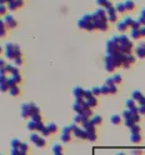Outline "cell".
<instances>
[{
  "mask_svg": "<svg viewBox=\"0 0 145 155\" xmlns=\"http://www.w3.org/2000/svg\"><path fill=\"white\" fill-rule=\"evenodd\" d=\"M93 19H94V24H95V29L100 30V31H106L108 30V14L106 10L103 8H99L93 13Z\"/></svg>",
  "mask_w": 145,
  "mask_h": 155,
  "instance_id": "6da1fadb",
  "label": "cell"
},
{
  "mask_svg": "<svg viewBox=\"0 0 145 155\" xmlns=\"http://www.w3.org/2000/svg\"><path fill=\"white\" fill-rule=\"evenodd\" d=\"M111 39L116 43L121 54H132L134 44H133V41L129 39V36H126L125 34H119V35H114Z\"/></svg>",
  "mask_w": 145,
  "mask_h": 155,
  "instance_id": "7a4b0ae2",
  "label": "cell"
},
{
  "mask_svg": "<svg viewBox=\"0 0 145 155\" xmlns=\"http://www.w3.org/2000/svg\"><path fill=\"white\" fill-rule=\"evenodd\" d=\"M121 116L124 118V124L128 126V128L130 129L133 125L138 124L139 120H140V113H139V106L134 108V109H125L123 111V114H121Z\"/></svg>",
  "mask_w": 145,
  "mask_h": 155,
  "instance_id": "3957f363",
  "label": "cell"
},
{
  "mask_svg": "<svg viewBox=\"0 0 145 155\" xmlns=\"http://www.w3.org/2000/svg\"><path fill=\"white\" fill-rule=\"evenodd\" d=\"M40 114L39 106H36L34 103H24L20 106V116L23 119H31L34 115Z\"/></svg>",
  "mask_w": 145,
  "mask_h": 155,
  "instance_id": "277c9868",
  "label": "cell"
},
{
  "mask_svg": "<svg viewBox=\"0 0 145 155\" xmlns=\"http://www.w3.org/2000/svg\"><path fill=\"white\" fill-rule=\"evenodd\" d=\"M73 110L76 113V114H80L85 118L90 119L93 116V111H91V108H89L86 101L84 99H75V103L73 104Z\"/></svg>",
  "mask_w": 145,
  "mask_h": 155,
  "instance_id": "5b68a950",
  "label": "cell"
},
{
  "mask_svg": "<svg viewBox=\"0 0 145 155\" xmlns=\"http://www.w3.org/2000/svg\"><path fill=\"white\" fill-rule=\"evenodd\" d=\"M78 26L81 30L93 31L95 30L94 19H93V14H84V15L78 20Z\"/></svg>",
  "mask_w": 145,
  "mask_h": 155,
  "instance_id": "8992f818",
  "label": "cell"
},
{
  "mask_svg": "<svg viewBox=\"0 0 145 155\" xmlns=\"http://www.w3.org/2000/svg\"><path fill=\"white\" fill-rule=\"evenodd\" d=\"M4 51H5L4 54H5L6 59H9V60H14V59L21 56L20 46L14 44V43H6L5 46H4Z\"/></svg>",
  "mask_w": 145,
  "mask_h": 155,
  "instance_id": "52a82bcc",
  "label": "cell"
},
{
  "mask_svg": "<svg viewBox=\"0 0 145 155\" xmlns=\"http://www.w3.org/2000/svg\"><path fill=\"white\" fill-rule=\"evenodd\" d=\"M119 67H121V62L119 60V58L111 56V55H105V69H106V71L113 73Z\"/></svg>",
  "mask_w": 145,
  "mask_h": 155,
  "instance_id": "ba28073f",
  "label": "cell"
},
{
  "mask_svg": "<svg viewBox=\"0 0 145 155\" xmlns=\"http://www.w3.org/2000/svg\"><path fill=\"white\" fill-rule=\"evenodd\" d=\"M81 128L84 129L88 133V140L90 142H95L96 140V129H95V125L91 123L90 119H85L84 123L81 125Z\"/></svg>",
  "mask_w": 145,
  "mask_h": 155,
  "instance_id": "9c48e42d",
  "label": "cell"
},
{
  "mask_svg": "<svg viewBox=\"0 0 145 155\" xmlns=\"http://www.w3.org/2000/svg\"><path fill=\"white\" fill-rule=\"evenodd\" d=\"M43 121H34V120H29L26 123V129L29 131H33V133H40V130L44 128Z\"/></svg>",
  "mask_w": 145,
  "mask_h": 155,
  "instance_id": "30bf717a",
  "label": "cell"
},
{
  "mask_svg": "<svg viewBox=\"0 0 145 155\" xmlns=\"http://www.w3.org/2000/svg\"><path fill=\"white\" fill-rule=\"evenodd\" d=\"M71 128H73V134L75 135L78 139H83V140L88 139V133L81 128V126H79L76 124H71Z\"/></svg>",
  "mask_w": 145,
  "mask_h": 155,
  "instance_id": "8fae6325",
  "label": "cell"
},
{
  "mask_svg": "<svg viewBox=\"0 0 145 155\" xmlns=\"http://www.w3.org/2000/svg\"><path fill=\"white\" fill-rule=\"evenodd\" d=\"M135 56L133 54H125L124 58H123V62H121V67L124 69H129L130 65H133L135 63Z\"/></svg>",
  "mask_w": 145,
  "mask_h": 155,
  "instance_id": "7c38bea8",
  "label": "cell"
},
{
  "mask_svg": "<svg viewBox=\"0 0 145 155\" xmlns=\"http://www.w3.org/2000/svg\"><path fill=\"white\" fill-rule=\"evenodd\" d=\"M19 83H21V75H20V73L13 74V75H10V76L8 78V85H9V88L16 86Z\"/></svg>",
  "mask_w": 145,
  "mask_h": 155,
  "instance_id": "4fadbf2b",
  "label": "cell"
},
{
  "mask_svg": "<svg viewBox=\"0 0 145 155\" xmlns=\"http://www.w3.org/2000/svg\"><path fill=\"white\" fill-rule=\"evenodd\" d=\"M4 21H5L6 28H10V29H14V28H16V25H18L16 19L14 18L11 14H6V15L4 16Z\"/></svg>",
  "mask_w": 145,
  "mask_h": 155,
  "instance_id": "5bb4252c",
  "label": "cell"
},
{
  "mask_svg": "<svg viewBox=\"0 0 145 155\" xmlns=\"http://www.w3.org/2000/svg\"><path fill=\"white\" fill-rule=\"evenodd\" d=\"M143 36H145V26H141L140 29H132L130 31V38L134 40H138Z\"/></svg>",
  "mask_w": 145,
  "mask_h": 155,
  "instance_id": "9a60e30c",
  "label": "cell"
},
{
  "mask_svg": "<svg viewBox=\"0 0 145 155\" xmlns=\"http://www.w3.org/2000/svg\"><path fill=\"white\" fill-rule=\"evenodd\" d=\"M106 14H108V19H109L110 23H116V20H118V11H116L115 6L106 9Z\"/></svg>",
  "mask_w": 145,
  "mask_h": 155,
  "instance_id": "2e32d148",
  "label": "cell"
},
{
  "mask_svg": "<svg viewBox=\"0 0 145 155\" xmlns=\"http://www.w3.org/2000/svg\"><path fill=\"white\" fill-rule=\"evenodd\" d=\"M23 5H24V0H13V1L8 3V9L10 11H15Z\"/></svg>",
  "mask_w": 145,
  "mask_h": 155,
  "instance_id": "e0dca14e",
  "label": "cell"
},
{
  "mask_svg": "<svg viewBox=\"0 0 145 155\" xmlns=\"http://www.w3.org/2000/svg\"><path fill=\"white\" fill-rule=\"evenodd\" d=\"M8 78L6 75H0V91L1 93H6L9 91V85H8Z\"/></svg>",
  "mask_w": 145,
  "mask_h": 155,
  "instance_id": "ac0fdd59",
  "label": "cell"
},
{
  "mask_svg": "<svg viewBox=\"0 0 145 155\" xmlns=\"http://www.w3.org/2000/svg\"><path fill=\"white\" fill-rule=\"evenodd\" d=\"M135 54H137V58L145 59V43H140L135 48Z\"/></svg>",
  "mask_w": 145,
  "mask_h": 155,
  "instance_id": "d6986e66",
  "label": "cell"
},
{
  "mask_svg": "<svg viewBox=\"0 0 145 155\" xmlns=\"http://www.w3.org/2000/svg\"><path fill=\"white\" fill-rule=\"evenodd\" d=\"M84 93H85V89H83L81 86H75L73 89V95L75 96V99H84Z\"/></svg>",
  "mask_w": 145,
  "mask_h": 155,
  "instance_id": "ffe728a7",
  "label": "cell"
},
{
  "mask_svg": "<svg viewBox=\"0 0 145 155\" xmlns=\"http://www.w3.org/2000/svg\"><path fill=\"white\" fill-rule=\"evenodd\" d=\"M95 3L99 5L100 8H103V9H109V8H111V6H114L113 4H111V1L110 0H95Z\"/></svg>",
  "mask_w": 145,
  "mask_h": 155,
  "instance_id": "44dd1931",
  "label": "cell"
},
{
  "mask_svg": "<svg viewBox=\"0 0 145 155\" xmlns=\"http://www.w3.org/2000/svg\"><path fill=\"white\" fill-rule=\"evenodd\" d=\"M144 98H145V96L143 95V93L140 91V90H134V91L132 93V99H134L135 101L138 103V104L144 99Z\"/></svg>",
  "mask_w": 145,
  "mask_h": 155,
  "instance_id": "7402d4cb",
  "label": "cell"
},
{
  "mask_svg": "<svg viewBox=\"0 0 145 155\" xmlns=\"http://www.w3.org/2000/svg\"><path fill=\"white\" fill-rule=\"evenodd\" d=\"M130 142L134 144H138L141 142V135H140V133H130Z\"/></svg>",
  "mask_w": 145,
  "mask_h": 155,
  "instance_id": "603a6c76",
  "label": "cell"
},
{
  "mask_svg": "<svg viewBox=\"0 0 145 155\" xmlns=\"http://www.w3.org/2000/svg\"><path fill=\"white\" fill-rule=\"evenodd\" d=\"M86 101V104L89 108H95L98 105V99H96V96H90V98H88V99H84Z\"/></svg>",
  "mask_w": 145,
  "mask_h": 155,
  "instance_id": "cb8c5ba5",
  "label": "cell"
},
{
  "mask_svg": "<svg viewBox=\"0 0 145 155\" xmlns=\"http://www.w3.org/2000/svg\"><path fill=\"white\" fill-rule=\"evenodd\" d=\"M138 103L137 101H135L134 99H132V98H129V99H126L125 100V106H126V109H134V108H137L138 105Z\"/></svg>",
  "mask_w": 145,
  "mask_h": 155,
  "instance_id": "d4e9b609",
  "label": "cell"
},
{
  "mask_svg": "<svg viewBox=\"0 0 145 155\" xmlns=\"http://www.w3.org/2000/svg\"><path fill=\"white\" fill-rule=\"evenodd\" d=\"M6 35V25L4 19H0V38H4Z\"/></svg>",
  "mask_w": 145,
  "mask_h": 155,
  "instance_id": "484cf974",
  "label": "cell"
},
{
  "mask_svg": "<svg viewBox=\"0 0 145 155\" xmlns=\"http://www.w3.org/2000/svg\"><path fill=\"white\" fill-rule=\"evenodd\" d=\"M124 5H125L126 11H132V10H134V9H135V3L133 1V0H125Z\"/></svg>",
  "mask_w": 145,
  "mask_h": 155,
  "instance_id": "4316f807",
  "label": "cell"
},
{
  "mask_svg": "<svg viewBox=\"0 0 145 155\" xmlns=\"http://www.w3.org/2000/svg\"><path fill=\"white\" fill-rule=\"evenodd\" d=\"M116 29H118V31H119V33H125L126 30L129 29V26L126 25L123 20H121L120 23H118V24H116Z\"/></svg>",
  "mask_w": 145,
  "mask_h": 155,
  "instance_id": "83f0119b",
  "label": "cell"
},
{
  "mask_svg": "<svg viewBox=\"0 0 145 155\" xmlns=\"http://www.w3.org/2000/svg\"><path fill=\"white\" fill-rule=\"evenodd\" d=\"M85 119H88V118H85V116H83L80 114H76L75 116H74V124L83 125V123H84V120H85Z\"/></svg>",
  "mask_w": 145,
  "mask_h": 155,
  "instance_id": "f1b7e54d",
  "label": "cell"
},
{
  "mask_svg": "<svg viewBox=\"0 0 145 155\" xmlns=\"http://www.w3.org/2000/svg\"><path fill=\"white\" fill-rule=\"evenodd\" d=\"M121 118H123V116H121V115H118V114L111 115V118H110V123H111V124H114V125H118V124L121 123Z\"/></svg>",
  "mask_w": 145,
  "mask_h": 155,
  "instance_id": "f546056e",
  "label": "cell"
},
{
  "mask_svg": "<svg viewBox=\"0 0 145 155\" xmlns=\"http://www.w3.org/2000/svg\"><path fill=\"white\" fill-rule=\"evenodd\" d=\"M90 120H91V123L94 124L95 126L103 123V118H101V115H93L91 118H90Z\"/></svg>",
  "mask_w": 145,
  "mask_h": 155,
  "instance_id": "4dcf8cb0",
  "label": "cell"
},
{
  "mask_svg": "<svg viewBox=\"0 0 145 155\" xmlns=\"http://www.w3.org/2000/svg\"><path fill=\"white\" fill-rule=\"evenodd\" d=\"M9 94H10L11 96H18L20 94V89H19V86H11L10 89H9Z\"/></svg>",
  "mask_w": 145,
  "mask_h": 155,
  "instance_id": "1f68e13d",
  "label": "cell"
},
{
  "mask_svg": "<svg viewBox=\"0 0 145 155\" xmlns=\"http://www.w3.org/2000/svg\"><path fill=\"white\" fill-rule=\"evenodd\" d=\"M53 153H54V154L63 153V145H62V144H59V143L54 144V145H53Z\"/></svg>",
  "mask_w": 145,
  "mask_h": 155,
  "instance_id": "d6a6232c",
  "label": "cell"
},
{
  "mask_svg": "<svg viewBox=\"0 0 145 155\" xmlns=\"http://www.w3.org/2000/svg\"><path fill=\"white\" fill-rule=\"evenodd\" d=\"M60 140L62 143H69L71 140V134H60Z\"/></svg>",
  "mask_w": 145,
  "mask_h": 155,
  "instance_id": "836d02e7",
  "label": "cell"
},
{
  "mask_svg": "<svg viewBox=\"0 0 145 155\" xmlns=\"http://www.w3.org/2000/svg\"><path fill=\"white\" fill-rule=\"evenodd\" d=\"M45 144H46V140H45V138H43V137H40V139L36 142L34 145L36 148H39V149H41V148H44L45 147Z\"/></svg>",
  "mask_w": 145,
  "mask_h": 155,
  "instance_id": "e575fe53",
  "label": "cell"
},
{
  "mask_svg": "<svg viewBox=\"0 0 145 155\" xmlns=\"http://www.w3.org/2000/svg\"><path fill=\"white\" fill-rule=\"evenodd\" d=\"M46 126H48L50 134H54V133H57V131H58V125L55 124V123H49Z\"/></svg>",
  "mask_w": 145,
  "mask_h": 155,
  "instance_id": "d590c367",
  "label": "cell"
},
{
  "mask_svg": "<svg viewBox=\"0 0 145 155\" xmlns=\"http://www.w3.org/2000/svg\"><path fill=\"white\" fill-rule=\"evenodd\" d=\"M115 9H116V11H118V13H125L126 11L125 5H124V1L123 3H116Z\"/></svg>",
  "mask_w": 145,
  "mask_h": 155,
  "instance_id": "8d00e7d4",
  "label": "cell"
},
{
  "mask_svg": "<svg viewBox=\"0 0 145 155\" xmlns=\"http://www.w3.org/2000/svg\"><path fill=\"white\" fill-rule=\"evenodd\" d=\"M40 137H41V135H39L38 133H31L30 137H29V139H30V142H31L33 144H35V143L40 139Z\"/></svg>",
  "mask_w": 145,
  "mask_h": 155,
  "instance_id": "74e56055",
  "label": "cell"
},
{
  "mask_svg": "<svg viewBox=\"0 0 145 155\" xmlns=\"http://www.w3.org/2000/svg\"><path fill=\"white\" fill-rule=\"evenodd\" d=\"M138 21H139L143 26L145 25V8L141 10V13H140V15H139V18H138Z\"/></svg>",
  "mask_w": 145,
  "mask_h": 155,
  "instance_id": "f35d334b",
  "label": "cell"
},
{
  "mask_svg": "<svg viewBox=\"0 0 145 155\" xmlns=\"http://www.w3.org/2000/svg\"><path fill=\"white\" fill-rule=\"evenodd\" d=\"M20 144L21 142L18 138H14L11 139V142H10V145H11V148H20Z\"/></svg>",
  "mask_w": 145,
  "mask_h": 155,
  "instance_id": "ab89813d",
  "label": "cell"
},
{
  "mask_svg": "<svg viewBox=\"0 0 145 155\" xmlns=\"http://www.w3.org/2000/svg\"><path fill=\"white\" fill-rule=\"evenodd\" d=\"M111 78H113V80H114V83L116 84V85H118V84H120L121 81H123V78H121V75H120V74H118V73L114 74Z\"/></svg>",
  "mask_w": 145,
  "mask_h": 155,
  "instance_id": "60d3db41",
  "label": "cell"
},
{
  "mask_svg": "<svg viewBox=\"0 0 145 155\" xmlns=\"http://www.w3.org/2000/svg\"><path fill=\"white\" fill-rule=\"evenodd\" d=\"M10 155H26V153L21 151L19 148H11V154Z\"/></svg>",
  "mask_w": 145,
  "mask_h": 155,
  "instance_id": "b9f144b4",
  "label": "cell"
},
{
  "mask_svg": "<svg viewBox=\"0 0 145 155\" xmlns=\"http://www.w3.org/2000/svg\"><path fill=\"white\" fill-rule=\"evenodd\" d=\"M139 113H140V115L145 114V98L139 103Z\"/></svg>",
  "mask_w": 145,
  "mask_h": 155,
  "instance_id": "7bdbcfd3",
  "label": "cell"
},
{
  "mask_svg": "<svg viewBox=\"0 0 145 155\" xmlns=\"http://www.w3.org/2000/svg\"><path fill=\"white\" fill-rule=\"evenodd\" d=\"M90 90H91V93H93V95H94V96H98V95H100V94H101L100 86H93Z\"/></svg>",
  "mask_w": 145,
  "mask_h": 155,
  "instance_id": "ee69618b",
  "label": "cell"
},
{
  "mask_svg": "<svg viewBox=\"0 0 145 155\" xmlns=\"http://www.w3.org/2000/svg\"><path fill=\"white\" fill-rule=\"evenodd\" d=\"M40 135H41L43 138H45V137H48V135H50V131H49V129H48V126H46V125L40 130Z\"/></svg>",
  "mask_w": 145,
  "mask_h": 155,
  "instance_id": "f6af8a7d",
  "label": "cell"
},
{
  "mask_svg": "<svg viewBox=\"0 0 145 155\" xmlns=\"http://www.w3.org/2000/svg\"><path fill=\"white\" fill-rule=\"evenodd\" d=\"M123 21L130 28V26H132V24H133V21H134V19H133V18H130V16H126V18L123 19Z\"/></svg>",
  "mask_w": 145,
  "mask_h": 155,
  "instance_id": "bcb514c9",
  "label": "cell"
},
{
  "mask_svg": "<svg viewBox=\"0 0 145 155\" xmlns=\"http://www.w3.org/2000/svg\"><path fill=\"white\" fill-rule=\"evenodd\" d=\"M8 5H0V15H4L5 16L8 14Z\"/></svg>",
  "mask_w": 145,
  "mask_h": 155,
  "instance_id": "7dc6e473",
  "label": "cell"
},
{
  "mask_svg": "<svg viewBox=\"0 0 145 155\" xmlns=\"http://www.w3.org/2000/svg\"><path fill=\"white\" fill-rule=\"evenodd\" d=\"M104 84H105V85H108V86H111V85H116V84L114 83V80H113V78H111V76L106 78V79H105V81H104Z\"/></svg>",
  "mask_w": 145,
  "mask_h": 155,
  "instance_id": "c3c4849f",
  "label": "cell"
},
{
  "mask_svg": "<svg viewBox=\"0 0 145 155\" xmlns=\"http://www.w3.org/2000/svg\"><path fill=\"white\" fill-rule=\"evenodd\" d=\"M143 25L140 24V23L138 21V20H134L133 21V24H132V26H130V29H140Z\"/></svg>",
  "mask_w": 145,
  "mask_h": 155,
  "instance_id": "681fc988",
  "label": "cell"
},
{
  "mask_svg": "<svg viewBox=\"0 0 145 155\" xmlns=\"http://www.w3.org/2000/svg\"><path fill=\"white\" fill-rule=\"evenodd\" d=\"M130 133H140V125L139 124H135L130 128Z\"/></svg>",
  "mask_w": 145,
  "mask_h": 155,
  "instance_id": "f907efd6",
  "label": "cell"
},
{
  "mask_svg": "<svg viewBox=\"0 0 145 155\" xmlns=\"http://www.w3.org/2000/svg\"><path fill=\"white\" fill-rule=\"evenodd\" d=\"M100 89H101V94H110V88L108 86V85H101L100 86Z\"/></svg>",
  "mask_w": 145,
  "mask_h": 155,
  "instance_id": "816d5d0a",
  "label": "cell"
},
{
  "mask_svg": "<svg viewBox=\"0 0 145 155\" xmlns=\"http://www.w3.org/2000/svg\"><path fill=\"white\" fill-rule=\"evenodd\" d=\"M13 63H14V65H15V67H20V65L23 64V58H21V56H19V58L14 59Z\"/></svg>",
  "mask_w": 145,
  "mask_h": 155,
  "instance_id": "f5cc1de1",
  "label": "cell"
},
{
  "mask_svg": "<svg viewBox=\"0 0 145 155\" xmlns=\"http://www.w3.org/2000/svg\"><path fill=\"white\" fill-rule=\"evenodd\" d=\"M20 150H21V151H24V153H26L28 151V150H29V145H28L26 143H23L21 142V144H20V148H19Z\"/></svg>",
  "mask_w": 145,
  "mask_h": 155,
  "instance_id": "db71d44e",
  "label": "cell"
},
{
  "mask_svg": "<svg viewBox=\"0 0 145 155\" xmlns=\"http://www.w3.org/2000/svg\"><path fill=\"white\" fill-rule=\"evenodd\" d=\"M90 96H94L91 90H85V93H84V99H88V98H90Z\"/></svg>",
  "mask_w": 145,
  "mask_h": 155,
  "instance_id": "11a10c76",
  "label": "cell"
},
{
  "mask_svg": "<svg viewBox=\"0 0 145 155\" xmlns=\"http://www.w3.org/2000/svg\"><path fill=\"white\" fill-rule=\"evenodd\" d=\"M132 154H133V155H141L143 151H141L140 149H134V150H132Z\"/></svg>",
  "mask_w": 145,
  "mask_h": 155,
  "instance_id": "9f6ffc18",
  "label": "cell"
},
{
  "mask_svg": "<svg viewBox=\"0 0 145 155\" xmlns=\"http://www.w3.org/2000/svg\"><path fill=\"white\" fill-rule=\"evenodd\" d=\"M31 120H34V121H43V120H41V115H40V114L34 115V116L31 118Z\"/></svg>",
  "mask_w": 145,
  "mask_h": 155,
  "instance_id": "6f0895ef",
  "label": "cell"
},
{
  "mask_svg": "<svg viewBox=\"0 0 145 155\" xmlns=\"http://www.w3.org/2000/svg\"><path fill=\"white\" fill-rule=\"evenodd\" d=\"M5 60H4V59H0V69H1L3 67H5Z\"/></svg>",
  "mask_w": 145,
  "mask_h": 155,
  "instance_id": "680465c9",
  "label": "cell"
},
{
  "mask_svg": "<svg viewBox=\"0 0 145 155\" xmlns=\"http://www.w3.org/2000/svg\"><path fill=\"white\" fill-rule=\"evenodd\" d=\"M8 0H0V5H6Z\"/></svg>",
  "mask_w": 145,
  "mask_h": 155,
  "instance_id": "91938a15",
  "label": "cell"
},
{
  "mask_svg": "<svg viewBox=\"0 0 145 155\" xmlns=\"http://www.w3.org/2000/svg\"><path fill=\"white\" fill-rule=\"evenodd\" d=\"M116 155H125V153H116Z\"/></svg>",
  "mask_w": 145,
  "mask_h": 155,
  "instance_id": "94428289",
  "label": "cell"
},
{
  "mask_svg": "<svg viewBox=\"0 0 145 155\" xmlns=\"http://www.w3.org/2000/svg\"><path fill=\"white\" fill-rule=\"evenodd\" d=\"M1 53H3V46L0 45V54H1Z\"/></svg>",
  "mask_w": 145,
  "mask_h": 155,
  "instance_id": "6125c7cd",
  "label": "cell"
},
{
  "mask_svg": "<svg viewBox=\"0 0 145 155\" xmlns=\"http://www.w3.org/2000/svg\"><path fill=\"white\" fill-rule=\"evenodd\" d=\"M54 155H64L63 153H59V154H54Z\"/></svg>",
  "mask_w": 145,
  "mask_h": 155,
  "instance_id": "be15d7a7",
  "label": "cell"
},
{
  "mask_svg": "<svg viewBox=\"0 0 145 155\" xmlns=\"http://www.w3.org/2000/svg\"><path fill=\"white\" fill-rule=\"evenodd\" d=\"M0 155H1V154H0Z\"/></svg>",
  "mask_w": 145,
  "mask_h": 155,
  "instance_id": "e7e4bbea",
  "label": "cell"
},
{
  "mask_svg": "<svg viewBox=\"0 0 145 155\" xmlns=\"http://www.w3.org/2000/svg\"><path fill=\"white\" fill-rule=\"evenodd\" d=\"M144 26H145V25H144Z\"/></svg>",
  "mask_w": 145,
  "mask_h": 155,
  "instance_id": "03108f58",
  "label": "cell"
}]
</instances>
